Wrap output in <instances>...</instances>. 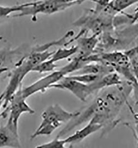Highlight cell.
Segmentation results:
<instances>
[{
  "mask_svg": "<svg viewBox=\"0 0 138 148\" xmlns=\"http://www.w3.org/2000/svg\"><path fill=\"white\" fill-rule=\"evenodd\" d=\"M29 3H27L11 7L0 5V22L8 18L11 14L15 12H19L23 7L26 6Z\"/></svg>",
  "mask_w": 138,
  "mask_h": 148,
  "instance_id": "cell-14",
  "label": "cell"
},
{
  "mask_svg": "<svg viewBox=\"0 0 138 148\" xmlns=\"http://www.w3.org/2000/svg\"><path fill=\"white\" fill-rule=\"evenodd\" d=\"M66 144L67 143L65 139H61L59 137L56 136L50 141L37 146L36 148H65Z\"/></svg>",
  "mask_w": 138,
  "mask_h": 148,
  "instance_id": "cell-17",
  "label": "cell"
},
{
  "mask_svg": "<svg viewBox=\"0 0 138 148\" xmlns=\"http://www.w3.org/2000/svg\"><path fill=\"white\" fill-rule=\"evenodd\" d=\"M85 0L77 1L71 2H60L56 0H40L29 4L23 7L18 14H14L12 17H20L30 16L32 21H37V16L39 14H52L63 11L66 9L75 5H79L84 2Z\"/></svg>",
  "mask_w": 138,
  "mask_h": 148,
  "instance_id": "cell-4",
  "label": "cell"
},
{
  "mask_svg": "<svg viewBox=\"0 0 138 148\" xmlns=\"http://www.w3.org/2000/svg\"><path fill=\"white\" fill-rule=\"evenodd\" d=\"M125 54L128 56L129 59L131 60L138 59V45L132 47L130 49L125 50L124 51Z\"/></svg>",
  "mask_w": 138,
  "mask_h": 148,
  "instance_id": "cell-18",
  "label": "cell"
},
{
  "mask_svg": "<svg viewBox=\"0 0 138 148\" xmlns=\"http://www.w3.org/2000/svg\"><path fill=\"white\" fill-rule=\"evenodd\" d=\"M72 69L69 64L61 68L59 70L53 71L50 74L35 81L32 84L24 88H22V92L24 97L27 99L37 93H44L47 89L52 88L54 84L58 83L67 74L72 73Z\"/></svg>",
  "mask_w": 138,
  "mask_h": 148,
  "instance_id": "cell-6",
  "label": "cell"
},
{
  "mask_svg": "<svg viewBox=\"0 0 138 148\" xmlns=\"http://www.w3.org/2000/svg\"><path fill=\"white\" fill-rule=\"evenodd\" d=\"M55 51L31 52L20 59L11 74L10 79L7 86L5 102L2 108H6L11 96L22 86V83L27 75L33 72V69L41 62L51 57Z\"/></svg>",
  "mask_w": 138,
  "mask_h": 148,
  "instance_id": "cell-2",
  "label": "cell"
},
{
  "mask_svg": "<svg viewBox=\"0 0 138 148\" xmlns=\"http://www.w3.org/2000/svg\"><path fill=\"white\" fill-rule=\"evenodd\" d=\"M131 63L134 73L138 82V58L131 60Z\"/></svg>",
  "mask_w": 138,
  "mask_h": 148,
  "instance_id": "cell-21",
  "label": "cell"
},
{
  "mask_svg": "<svg viewBox=\"0 0 138 148\" xmlns=\"http://www.w3.org/2000/svg\"><path fill=\"white\" fill-rule=\"evenodd\" d=\"M100 79L91 84H85L72 79L66 75L58 83L54 84L52 88L66 89L70 92L80 101H86L91 95L95 92H99L103 89Z\"/></svg>",
  "mask_w": 138,
  "mask_h": 148,
  "instance_id": "cell-5",
  "label": "cell"
},
{
  "mask_svg": "<svg viewBox=\"0 0 138 148\" xmlns=\"http://www.w3.org/2000/svg\"><path fill=\"white\" fill-rule=\"evenodd\" d=\"M26 98L22 92V86L11 96L8 106L9 107V118L14 123L18 124L20 117L24 113L33 114L35 111L27 103Z\"/></svg>",
  "mask_w": 138,
  "mask_h": 148,
  "instance_id": "cell-7",
  "label": "cell"
},
{
  "mask_svg": "<svg viewBox=\"0 0 138 148\" xmlns=\"http://www.w3.org/2000/svg\"><path fill=\"white\" fill-rule=\"evenodd\" d=\"M80 112H71L65 110L59 104L49 106L41 114V121L39 127L31 136V139L44 135H50L64 123L77 117Z\"/></svg>",
  "mask_w": 138,
  "mask_h": 148,
  "instance_id": "cell-3",
  "label": "cell"
},
{
  "mask_svg": "<svg viewBox=\"0 0 138 148\" xmlns=\"http://www.w3.org/2000/svg\"><path fill=\"white\" fill-rule=\"evenodd\" d=\"M56 63L54 62L50 58L46 61L41 62L33 69V72L44 73L52 72L56 67Z\"/></svg>",
  "mask_w": 138,
  "mask_h": 148,
  "instance_id": "cell-15",
  "label": "cell"
},
{
  "mask_svg": "<svg viewBox=\"0 0 138 148\" xmlns=\"http://www.w3.org/2000/svg\"><path fill=\"white\" fill-rule=\"evenodd\" d=\"M5 93L3 92L2 94L0 95V109L2 107H3L4 102H5Z\"/></svg>",
  "mask_w": 138,
  "mask_h": 148,
  "instance_id": "cell-25",
  "label": "cell"
},
{
  "mask_svg": "<svg viewBox=\"0 0 138 148\" xmlns=\"http://www.w3.org/2000/svg\"><path fill=\"white\" fill-rule=\"evenodd\" d=\"M133 84L126 81L118 86L106 88L101 90L92 103L79 115L69 121L61 130L65 135L82 124L92 121L102 125L105 132L112 130L118 125L117 119L123 106L132 94Z\"/></svg>",
  "mask_w": 138,
  "mask_h": 148,
  "instance_id": "cell-1",
  "label": "cell"
},
{
  "mask_svg": "<svg viewBox=\"0 0 138 148\" xmlns=\"http://www.w3.org/2000/svg\"><path fill=\"white\" fill-rule=\"evenodd\" d=\"M37 1V0H34V1Z\"/></svg>",
  "mask_w": 138,
  "mask_h": 148,
  "instance_id": "cell-27",
  "label": "cell"
},
{
  "mask_svg": "<svg viewBox=\"0 0 138 148\" xmlns=\"http://www.w3.org/2000/svg\"><path fill=\"white\" fill-rule=\"evenodd\" d=\"M88 32L84 29H81L79 33V37L76 41L78 51L77 56L82 60L93 54L95 51L99 43V37L100 35L93 34L91 36L88 37L86 33Z\"/></svg>",
  "mask_w": 138,
  "mask_h": 148,
  "instance_id": "cell-9",
  "label": "cell"
},
{
  "mask_svg": "<svg viewBox=\"0 0 138 148\" xmlns=\"http://www.w3.org/2000/svg\"><path fill=\"white\" fill-rule=\"evenodd\" d=\"M8 113H9V107L7 106L6 108H4V110L0 113V118L6 117Z\"/></svg>",
  "mask_w": 138,
  "mask_h": 148,
  "instance_id": "cell-24",
  "label": "cell"
},
{
  "mask_svg": "<svg viewBox=\"0 0 138 148\" xmlns=\"http://www.w3.org/2000/svg\"><path fill=\"white\" fill-rule=\"evenodd\" d=\"M114 71V69L111 66L105 63L92 62L84 64L74 74H94L104 76Z\"/></svg>",
  "mask_w": 138,
  "mask_h": 148,
  "instance_id": "cell-12",
  "label": "cell"
},
{
  "mask_svg": "<svg viewBox=\"0 0 138 148\" xmlns=\"http://www.w3.org/2000/svg\"><path fill=\"white\" fill-rule=\"evenodd\" d=\"M138 21V3H137V5L135 7V9L134 10V14H132V20L131 21V23L130 24H133L135 22H136L137 21ZM129 24V25H130Z\"/></svg>",
  "mask_w": 138,
  "mask_h": 148,
  "instance_id": "cell-22",
  "label": "cell"
},
{
  "mask_svg": "<svg viewBox=\"0 0 138 148\" xmlns=\"http://www.w3.org/2000/svg\"><path fill=\"white\" fill-rule=\"evenodd\" d=\"M56 1H60V2H75L77 1H81V0H56Z\"/></svg>",
  "mask_w": 138,
  "mask_h": 148,
  "instance_id": "cell-26",
  "label": "cell"
},
{
  "mask_svg": "<svg viewBox=\"0 0 138 148\" xmlns=\"http://www.w3.org/2000/svg\"><path fill=\"white\" fill-rule=\"evenodd\" d=\"M78 47L77 46H72L69 48H60L55 51L54 53L50 58L52 61L56 63L57 62L64 60L69 58L71 56L77 53Z\"/></svg>",
  "mask_w": 138,
  "mask_h": 148,
  "instance_id": "cell-13",
  "label": "cell"
},
{
  "mask_svg": "<svg viewBox=\"0 0 138 148\" xmlns=\"http://www.w3.org/2000/svg\"><path fill=\"white\" fill-rule=\"evenodd\" d=\"M72 79L79 81L85 84H91L99 80L103 76L94 74H73L69 75Z\"/></svg>",
  "mask_w": 138,
  "mask_h": 148,
  "instance_id": "cell-16",
  "label": "cell"
},
{
  "mask_svg": "<svg viewBox=\"0 0 138 148\" xmlns=\"http://www.w3.org/2000/svg\"><path fill=\"white\" fill-rule=\"evenodd\" d=\"M132 93L133 94V102L135 107L138 109V82L133 84Z\"/></svg>",
  "mask_w": 138,
  "mask_h": 148,
  "instance_id": "cell-19",
  "label": "cell"
},
{
  "mask_svg": "<svg viewBox=\"0 0 138 148\" xmlns=\"http://www.w3.org/2000/svg\"><path fill=\"white\" fill-rule=\"evenodd\" d=\"M22 148L18 124L8 118L5 124L0 126V148Z\"/></svg>",
  "mask_w": 138,
  "mask_h": 148,
  "instance_id": "cell-8",
  "label": "cell"
},
{
  "mask_svg": "<svg viewBox=\"0 0 138 148\" xmlns=\"http://www.w3.org/2000/svg\"><path fill=\"white\" fill-rule=\"evenodd\" d=\"M102 129V125L91 121L88 122L84 127L76 131L74 134L65 139L67 144L73 145L83 141L90 135Z\"/></svg>",
  "mask_w": 138,
  "mask_h": 148,
  "instance_id": "cell-11",
  "label": "cell"
},
{
  "mask_svg": "<svg viewBox=\"0 0 138 148\" xmlns=\"http://www.w3.org/2000/svg\"><path fill=\"white\" fill-rule=\"evenodd\" d=\"M116 50H121L129 46L138 38V21L129 26L116 32Z\"/></svg>",
  "mask_w": 138,
  "mask_h": 148,
  "instance_id": "cell-10",
  "label": "cell"
},
{
  "mask_svg": "<svg viewBox=\"0 0 138 148\" xmlns=\"http://www.w3.org/2000/svg\"><path fill=\"white\" fill-rule=\"evenodd\" d=\"M126 127L130 128L132 130L134 136L136 140V143H137V147L138 148V123H135L134 126H132L129 123H125L124 124Z\"/></svg>",
  "mask_w": 138,
  "mask_h": 148,
  "instance_id": "cell-20",
  "label": "cell"
},
{
  "mask_svg": "<svg viewBox=\"0 0 138 148\" xmlns=\"http://www.w3.org/2000/svg\"><path fill=\"white\" fill-rule=\"evenodd\" d=\"M128 106V108L130 109V110L131 111L132 114H133V118L134 119V121H135V123H138V113L137 112H135V111L133 110V109L132 108L131 105L129 104V102L128 101L126 104Z\"/></svg>",
  "mask_w": 138,
  "mask_h": 148,
  "instance_id": "cell-23",
  "label": "cell"
}]
</instances>
